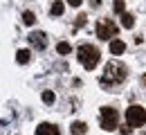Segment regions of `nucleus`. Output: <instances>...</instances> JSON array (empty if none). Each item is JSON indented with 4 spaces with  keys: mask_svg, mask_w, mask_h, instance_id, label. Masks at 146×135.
<instances>
[{
    "mask_svg": "<svg viewBox=\"0 0 146 135\" xmlns=\"http://www.w3.org/2000/svg\"><path fill=\"white\" fill-rule=\"evenodd\" d=\"M23 23H25V25H34V23H36V16H34L32 11H25V14H23Z\"/></svg>",
    "mask_w": 146,
    "mask_h": 135,
    "instance_id": "obj_14",
    "label": "nucleus"
},
{
    "mask_svg": "<svg viewBox=\"0 0 146 135\" xmlns=\"http://www.w3.org/2000/svg\"><path fill=\"white\" fill-rule=\"evenodd\" d=\"M115 11L117 14H124V0H115Z\"/></svg>",
    "mask_w": 146,
    "mask_h": 135,
    "instance_id": "obj_16",
    "label": "nucleus"
},
{
    "mask_svg": "<svg viewBox=\"0 0 146 135\" xmlns=\"http://www.w3.org/2000/svg\"><path fill=\"white\" fill-rule=\"evenodd\" d=\"M63 9H65V7H63V2H58V0H56L54 5H52V9H50V11H52V16H61V14H63Z\"/></svg>",
    "mask_w": 146,
    "mask_h": 135,
    "instance_id": "obj_13",
    "label": "nucleus"
},
{
    "mask_svg": "<svg viewBox=\"0 0 146 135\" xmlns=\"http://www.w3.org/2000/svg\"><path fill=\"white\" fill-rule=\"evenodd\" d=\"M124 50H126V43L119 39H112L110 41V52L112 54H124Z\"/></svg>",
    "mask_w": 146,
    "mask_h": 135,
    "instance_id": "obj_8",
    "label": "nucleus"
},
{
    "mask_svg": "<svg viewBox=\"0 0 146 135\" xmlns=\"http://www.w3.org/2000/svg\"><path fill=\"white\" fill-rule=\"evenodd\" d=\"M29 43H32L36 50H45V47H47V36H45L43 32H34V34H29Z\"/></svg>",
    "mask_w": 146,
    "mask_h": 135,
    "instance_id": "obj_6",
    "label": "nucleus"
},
{
    "mask_svg": "<svg viewBox=\"0 0 146 135\" xmlns=\"http://www.w3.org/2000/svg\"><path fill=\"white\" fill-rule=\"evenodd\" d=\"M56 52H58V54H70V52H72V47H70V43L61 41V43L56 45Z\"/></svg>",
    "mask_w": 146,
    "mask_h": 135,
    "instance_id": "obj_12",
    "label": "nucleus"
},
{
    "mask_svg": "<svg viewBox=\"0 0 146 135\" xmlns=\"http://www.w3.org/2000/svg\"><path fill=\"white\" fill-rule=\"evenodd\" d=\"M121 25H124L126 29H130V27L135 25V18H133V14H121Z\"/></svg>",
    "mask_w": 146,
    "mask_h": 135,
    "instance_id": "obj_11",
    "label": "nucleus"
},
{
    "mask_svg": "<svg viewBox=\"0 0 146 135\" xmlns=\"http://www.w3.org/2000/svg\"><path fill=\"white\" fill-rule=\"evenodd\" d=\"M76 59H79V63L86 68V70H92L97 63H99V50L94 47V45H81L79 50H76Z\"/></svg>",
    "mask_w": 146,
    "mask_h": 135,
    "instance_id": "obj_2",
    "label": "nucleus"
},
{
    "mask_svg": "<svg viewBox=\"0 0 146 135\" xmlns=\"http://www.w3.org/2000/svg\"><path fill=\"white\" fill-rule=\"evenodd\" d=\"M70 131H72L74 135H83L86 133V124H83V122H74L72 126H70Z\"/></svg>",
    "mask_w": 146,
    "mask_h": 135,
    "instance_id": "obj_10",
    "label": "nucleus"
},
{
    "mask_svg": "<svg viewBox=\"0 0 146 135\" xmlns=\"http://www.w3.org/2000/svg\"><path fill=\"white\" fill-rule=\"evenodd\" d=\"M16 61H18L20 65L29 63V50H18V54H16Z\"/></svg>",
    "mask_w": 146,
    "mask_h": 135,
    "instance_id": "obj_9",
    "label": "nucleus"
},
{
    "mask_svg": "<svg viewBox=\"0 0 146 135\" xmlns=\"http://www.w3.org/2000/svg\"><path fill=\"white\" fill-rule=\"evenodd\" d=\"M97 36L101 41H108L112 36H117V25L112 20H99L97 23Z\"/></svg>",
    "mask_w": 146,
    "mask_h": 135,
    "instance_id": "obj_5",
    "label": "nucleus"
},
{
    "mask_svg": "<svg viewBox=\"0 0 146 135\" xmlns=\"http://www.w3.org/2000/svg\"><path fill=\"white\" fill-rule=\"evenodd\" d=\"M99 124L104 131H115L117 124H119V113L115 108H101V115H99Z\"/></svg>",
    "mask_w": 146,
    "mask_h": 135,
    "instance_id": "obj_4",
    "label": "nucleus"
},
{
    "mask_svg": "<svg viewBox=\"0 0 146 135\" xmlns=\"http://www.w3.org/2000/svg\"><path fill=\"white\" fill-rule=\"evenodd\" d=\"M119 131H121V133H124V135H128V133H130V131H133V128H130L128 124H124V126H119Z\"/></svg>",
    "mask_w": 146,
    "mask_h": 135,
    "instance_id": "obj_17",
    "label": "nucleus"
},
{
    "mask_svg": "<svg viewBox=\"0 0 146 135\" xmlns=\"http://www.w3.org/2000/svg\"><path fill=\"white\" fill-rule=\"evenodd\" d=\"M43 101H45V104H54V92H52V90H45V92H43Z\"/></svg>",
    "mask_w": 146,
    "mask_h": 135,
    "instance_id": "obj_15",
    "label": "nucleus"
},
{
    "mask_svg": "<svg viewBox=\"0 0 146 135\" xmlns=\"http://www.w3.org/2000/svg\"><path fill=\"white\" fill-rule=\"evenodd\" d=\"M128 79V68L119 61H110L104 68V74L99 77V86L106 90H117L124 81Z\"/></svg>",
    "mask_w": 146,
    "mask_h": 135,
    "instance_id": "obj_1",
    "label": "nucleus"
},
{
    "mask_svg": "<svg viewBox=\"0 0 146 135\" xmlns=\"http://www.w3.org/2000/svg\"><path fill=\"white\" fill-rule=\"evenodd\" d=\"M126 124L130 128H135V126H146V110L144 106H130L126 110Z\"/></svg>",
    "mask_w": 146,
    "mask_h": 135,
    "instance_id": "obj_3",
    "label": "nucleus"
},
{
    "mask_svg": "<svg viewBox=\"0 0 146 135\" xmlns=\"http://www.w3.org/2000/svg\"><path fill=\"white\" fill-rule=\"evenodd\" d=\"M36 135H61V133H58V128H56L54 124H47L45 122V124H40L36 128Z\"/></svg>",
    "mask_w": 146,
    "mask_h": 135,
    "instance_id": "obj_7",
    "label": "nucleus"
},
{
    "mask_svg": "<svg viewBox=\"0 0 146 135\" xmlns=\"http://www.w3.org/2000/svg\"><path fill=\"white\" fill-rule=\"evenodd\" d=\"M68 5H72V7H79V5H81V0H68Z\"/></svg>",
    "mask_w": 146,
    "mask_h": 135,
    "instance_id": "obj_18",
    "label": "nucleus"
}]
</instances>
